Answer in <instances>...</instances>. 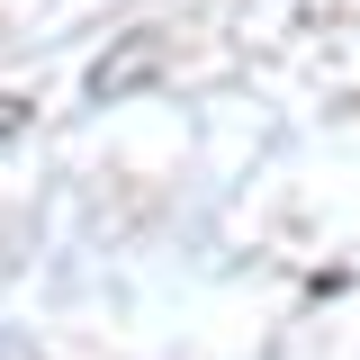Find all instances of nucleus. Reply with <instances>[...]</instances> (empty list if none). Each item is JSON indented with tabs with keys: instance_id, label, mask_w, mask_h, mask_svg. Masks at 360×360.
<instances>
[{
	"instance_id": "f257e3e1",
	"label": "nucleus",
	"mask_w": 360,
	"mask_h": 360,
	"mask_svg": "<svg viewBox=\"0 0 360 360\" xmlns=\"http://www.w3.org/2000/svg\"><path fill=\"white\" fill-rule=\"evenodd\" d=\"M162 72V37H127L117 54H99L90 63V99H127L135 82H153Z\"/></svg>"
}]
</instances>
